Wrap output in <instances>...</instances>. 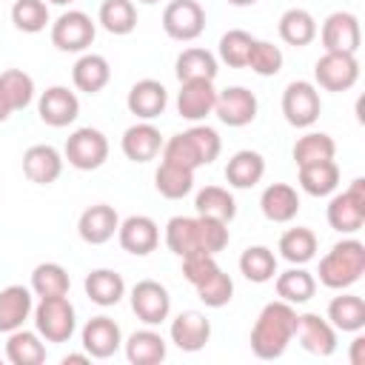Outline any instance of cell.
<instances>
[{
    "label": "cell",
    "instance_id": "obj_16",
    "mask_svg": "<svg viewBox=\"0 0 365 365\" xmlns=\"http://www.w3.org/2000/svg\"><path fill=\"white\" fill-rule=\"evenodd\" d=\"M217 88L214 80H182L177 91V114L188 123H202L208 114H214Z\"/></svg>",
    "mask_w": 365,
    "mask_h": 365
},
{
    "label": "cell",
    "instance_id": "obj_20",
    "mask_svg": "<svg viewBox=\"0 0 365 365\" xmlns=\"http://www.w3.org/2000/svg\"><path fill=\"white\" fill-rule=\"evenodd\" d=\"M294 339L314 356H331L336 351V328L319 314H299Z\"/></svg>",
    "mask_w": 365,
    "mask_h": 365
},
{
    "label": "cell",
    "instance_id": "obj_19",
    "mask_svg": "<svg viewBox=\"0 0 365 365\" xmlns=\"http://www.w3.org/2000/svg\"><path fill=\"white\" fill-rule=\"evenodd\" d=\"M63 163H66V157L54 145H48V143H37V145H29L23 151V174L34 185L57 182L60 174H63Z\"/></svg>",
    "mask_w": 365,
    "mask_h": 365
},
{
    "label": "cell",
    "instance_id": "obj_15",
    "mask_svg": "<svg viewBox=\"0 0 365 365\" xmlns=\"http://www.w3.org/2000/svg\"><path fill=\"white\" fill-rule=\"evenodd\" d=\"M168 336L171 342L185 351V354H197L208 345L211 339V319L202 314V311H180L174 319H171V328H168Z\"/></svg>",
    "mask_w": 365,
    "mask_h": 365
},
{
    "label": "cell",
    "instance_id": "obj_23",
    "mask_svg": "<svg viewBox=\"0 0 365 365\" xmlns=\"http://www.w3.org/2000/svg\"><path fill=\"white\" fill-rule=\"evenodd\" d=\"M125 106H128V111H131L137 120H154V117H160V114L165 111V106H168V91H165V86H163L160 80L145 77V80H137V83L128 88Z\"/></svg>",
    "mask_w": 365,
    "mask_h": 365
},
{
    "label": "cell",
    "instance_id": "obj_41",
    "mask_svg": "<svg viewBox=\"0 0 365 365\" xmlns=\"http://www.w3.org/2000/svg\"><path fill=\"white\" fill-rule=\"evenodd\" d=\"M154 188H157L160 197H165V200H182V197L191 194V188H194V171L160 160V168L154 171Z\"/></svg>",
    "mask_w": 365,
    "mask_h": 365
},
{
    "label": "cell",
    "instance_id": "obj_39",
    "mask_svg": "<svg viewBox=\"0 0 365 365\" xmlns=\"http://www.w3.org/2000/svg\"><path fill=\"white\" fill-rule=\"evenodd\" d=\"M240 274L248 282H271L277 277V254L268 245H248L240 254Z\"/></svg>",
    "mask_w": 365,
    "mask_h": 365
},
{
    "label": "cell",
    "instance_id": "obj_34",
    "mask_svg": "<svg viewBox=\"0 0 365 365\" xmlns=\"http://www.w3.org/2000/svg\"><path fill=\"white\" fill-rule=\"evenodd\" d=\"M299 188L311 197H331L339 185V165L334 160H319L299 165Z\"/></svg>",
    "mask_w": 365,
    "mask_h": 365
},
{
    "label": "cell",
    "instance_id": "obj_9",
    "mask_svg": "<svg viewBox=\"0 0 365 365\" xmlns=\"http://www.w3.org/2000/svg\"><path fill=\"white\" fill-rule=\"evenodd\" d=\"M163 31L177 43H191L205 31V9L197 0H171L163 9Z\"/></svg>",
    "mask_w": 365,
    "mask_h": 365
},
{
    "label": "cell",
    "instance_id": "obj_36",
    "mask_svg": "<svg viewBox=\"0 0 365 365\" xmlns=\"http://www.w3.org/2000/svg\"><path fill=\"white\" fill-rule=\"evenodd\" d=\"M194 208H197L200 217H211V220H220V222H231L237 217V200L222 185L200 188L197 197H194Z\"/></svg>",
    "mask_w": 365,
    "mask_h": 365
},
{
    "label": "cell",
    "instance_id": "obj_6",
    "mask_svg": "<svg viewBox=\"0 0 365 365\" xmlns=\"http://www.w3.org/2000/svg\"><path fill=\"white\" fill-rule=\"evenodd\" d=\"M63 157L77 171H94V168H100L108 160V137L100 128L83 125V128L68 134Z\"/></svg>",
    "mask_w": 365,
    "mask_h": 365
},
{
    "label": "cell",
    "instance_id": "obj_49",
    "mask_svg": "<svg viewBox=\"0 0 365 365\" xmlns=\"http://www.w3.org/2000/svg\"><path fill=\"white\" fill-rule=\"evenodd\" d=\"M217 268H220V265H217L214 254H188V257H182V277H185L194 288H197L202 279H208Z\"/></svg>",
    "mask_w": 365,
    "mask_h": 365
},
{
    "label": "cell",
    "instance_id": "obj_43",
    "mask_svg": "<svg viewBox=\"0 0 365 365\" xmlns=\"http://www.w3.org/2000/svg\"><path fill=\"white\" fill-rule=\"evenodd\" d=\"M294 163H297V168L299 165H308V163H319V160H334V154H336V143H334V137L331 134H325V131H308V134H302L297 143H294Z\"/></svg>",
    "mask_w": 365,
    "mask_h": 365
},
{
    "label": "cell",
    "instance_id": "obj_35",
    "mask_svg": "<svg viewBox=\"0 0 365 365\" xmlns=\"http://www.w3.org/2000/svg\"><path fill=\"white\" fill-rule=\"evenodd\" d=\"M6 359L11 365H40L46 362V342L37 331H26V328H17L9 334V342H6Z\"/></svg>",
    "mask_w": 365,
    "mask_h": 365
},
{
    "label": "cell",
    "instance_id": "obj_5",
    "mask_svg": "<svg viewBox=\"0 0 365 365\" xmlns=\"http://www.w3.org/2000/svg\"><path fill=\"white\" fill-rule=\"evenodd\" d=\"M328 225L339 234H356L365 225V180L356 177L342 194H334L328 202Z\"/></svg>",
    "mask_w": 365,
    "mask_h": 365
},
{
    "label": "cell",
    "instance_id": "obj_32",
    "mask_svg": "<svg viewBox=\"0 0 365 365\" xmlns=\"http://www.w3.org/2000/svg\"><path fill=\"white\" fill-rule=\"evenodd\" d=\"M274 288H277V297L279 299H285L291 305H305L317 294V277L311 271H305L302 265H291L282 274L277 271Z\"/></svg>",
    "mask_w": 365,
    "mask_h": 365
},
{
    "label": "cell",
    "instance_id": "obj_26",
    "mask_svg": "<svg viewBox=\"0 0 365 365\" xmlns=\"http://www.w3.org/2000/svg\"><path fill=\"white\" fill-rule=\"evenodd\" d=\"M259 211L268 222H291L299 214V194L288 182H271L259 194Z\"/></svg>",
    "mask_w": 365,
    "mask_h": 365
},
{
    "label": "cell",
    "instance_id": "obj_29",
    "mask_svg": "<svg viewBox=\"0 0 365 365\" xmlns=\"http://www.w3.org/2000/svg\"><path fill=\"white\" fill-rule=\"evenodd\" d=\"M317 20L308 9H285L279 23H277V31H279V40L285 46H294V48H305L317 40Z\"/></svg>",
    "mask_w": 365,
    "mask_h": 365
},
{
    "label": "cell",
    "instance_id": "obj_4",
    "mask_svg": "<svg viewBox=\"0 0 365 365\" xmlns=\"http://www.w3.org/2000/svg\"><path fill=\"white\" fill-rule=\"evenodd\" d=\"M48 34H51V46L57 51L83 54V51H88V46L97 37V23L91 20V14H86L80 9H68L48 26Z\"/></svg>",
    "mask_w": 365,
    "mask_h": 365
},
{
    "label": "cell",
    "instance_id": "obj_17",
    "mask_svg": "<svg viewBox=\"0 0 365 365\" xmlns=\"http://www.w3.org/2000/svg\"><path fill=\"white\" fill-rule=\"evenodd\" d=\"M117 240H120L123 251H128L134 257H145L160 245V225L148 214H131V217L120 220Z\"/></svg>",
    "mask_w": 365,
    "mask_h": 365
},
{
    "label": "cell",
    "instance_id": "obj_7",
    "mask_svg": "<svg viewBox=\"0 0 365 365\" xmlns=\"http://www.w3.org/2000/svg\"><path fill=\"white\" fill-rule=\"evenodd\" d=\"M282 114L294 128H311L322 114L319 88L311 80H294L282 91Z\"/></svg>",
    "mask_w": 365,
    "mask_h": 365
},
{
    "label": "cell",
    "instance_id": "obj_38",
    "mask_svg": "<svg viewBox=\"0 0 365 365\" xmlns=\"http://www.w3.org/2000/svg\"><path fill=\"white\" fill-rule=\"evenodd\" d=\"M97 23L114 37L131 34L137 29V6H134V0H103L100 11H97Z\"/></svg>",
    "mask_w": 365,
    "mask_h": 365
},
{
    "label": "cell",
    "instance_id": "obj_1",
    "mask_svg": "<svg viewBox=\"0 0 365 365\" xmlns=\"http://www.w3.org/2000/svg\"><path fill=\"white\" fill-rule=\"evenodd\" d=\"M297 308L285 299L265 302L254 328H251V351L257 359H279L297 334Z\"/></svg>",
    "mask_w": 365,
    "mask_h": 365
},
{
    "label": "cell",
    "instance_id": "obj_11",
    "mask_svg": "<svg viewBox=\"0 0 365 365\" xmlns=\"http://www.w3.org/2000/svg\"><path fill=\"white\" fill-rule=\"evenodd\" d=\"M322 48L325 51H345V54H356L359 43H362V29H359V17L354 11H331L322 26L317 29Z\"/></svg>",
    "mask_w": 365,
    "mask_h": 365
},
{
    "label": "cell",
    "instance_id": "obj_46",
    "mask_svg": "<svg viewBox=\"0 0 365 365\" xmlns=\"http://www.w3.org/2000/svg\"><path fill=\"white\" fill-rule=\"evenodd\" d=\"M182 134H185L191 151L197 154L200 168H202V165H211V163L220 157V151H222V140H220V134H217L211 125H205V123H194V125H191L188 131H182Z\"/></svg>",
    "mask_w": 365,
    "mask_h": 365
},
{
    "label": "cell",
    "instance_id": "obj_44",
    "mask_svg": "<svg viewBox=\"0 0 365 365\" xmlns=\"http://www.w3.org/2000/svg\"><path fill=\"white\" fill-rule=\"evenodd\" d=\"M254 43L257 37H251L245 29H228L217 43V57L231 68H245Z\"/></svg>",
    "mask_w": 365,
    "mask_h": 365
},
{
    "label": "cell",
    "instance_id": "obj_55",
    "mask_svg": "<svg viewBox=\"0 0 365 365\" xmlns=\"http://www.w3.org/2000/svg\"><path fill=\"white\" fill-rule=\"evenodd\" d=\"M137 3H145V6H154V3H160V0H137Z\"/></svg>",
    "mask_w": 365,
    "mask_h": 365
},
{
    "label": "cell",
    "instance_id": "obj_21",
    "mask_svg": "<svg viewBox=\"0 0 365 365\" xmlns=\"http://www.w3.org/2000/svg\"><path fill=\"white\" fill-rule=\"evenodd\" d=\"M117 228H120V214H117L114 205H108V202H94V205H88V208L80 214V220H77V234H80V240L88 242V245H103V242H108V240L117 234Z\"/></svg>",
    "mask_w": 365,
    "mask_h": 365
},
{
    "label": "cell",
    "instance_id": "obj_31",
    "mask_svg": "<svg viewBox=\"0 0 365 365\" xmlns=\"http://www.w3.org/2000/svg\"><path fill=\"white\" fill-rule=\"evenodd\" d=\"M262 177H265V157L254 148H242L225 163V180L231 188H254Z\"/></svg>",
    "mask_w": 365,
    "mask_h": 365
},
{
    "label": "cell",
    "instance_id": "obj_30",
    "mask_svg": "<svg viewBox=\"0 0 365 365\" xmlns=\"http://www.w3.org/2000/svg\"><path fill=\"white\" fill-rule=\"evenodd\" d=\"M220 71V60L217 54H211L208 48L202 46H188L177 54V63H174V74L177 80H214Z\"/></svg>",
    "mask_w": 365,
    "mask_h": 365
},
{
    "label": "cell",
    "instance_id": "obj_53",
    "mask_svg": "<svg viewBox=\"0 0 365 365\" xmlns=\"http://www.w3.org/2000/svg\"><path fill=\"white\" fill-rule=\"evenodd\" d=\"M231 6H237V9H245V6H254V3H259V0H228Z\"/></svg>",
    "mask_w": 365,
    "mask_h": 365
},
{
    "label": "cell",
    "instance_id": "obj_25",
    "mask_svg": "<svg viewBox=\"0 0 365 365\" xmlns=\"http://www.w3.org/2000/svg\"><path fill=\"white\" fill-rule=\"evenodd\" d=\"M71 83L77 91L83 94H100L108 83H111V66L103 54L94 51H83L71 68Z\"/></svg>",
    "mask_w": 365,
    "mask_h": 365
},
{
    "label": "cell",
    "instance_id": "obj_18",
    "mask_svg": "<svg viewBox=\"0 0 365 365\" xmlns=\"http://www.w3.org/2000/svg\"><path fill=\"white\" fill-rule=\"evenodd\" d=\"M165 245L171 254H177L180 259L188 254H208L205 251V231H202V220L200 217H171L165 222Z\"/></svg>",
    "mask_w": 365,
    "mask_h": 365
},
{
    "label": "cell",
    "instance_id": "obj_45",
    "mask_svg": "<svg viewBox=\"0 0 365 365\" xmlns=\"http://www.w3.org/2000/svg\"><path fill=\"white\" fill-rule=\"evenodd\" d=\"M11 23L23 34H40L46 26H51L48 3L46 0H14V6H11Z\"/></svg>",
    "mask_w": 365,
    "mask_h": 365
},
{
    "label": "cell",
    "instance_id": "obj_33",
    "mask_svg": "<svg viewBox=\"0 0 365 365\" xmlns=\"http://www.w3.org/2000/svg\"><path fill=\"white\" fill-rule=\"evenodd\" d=\"M325 319L342 334H356L365 328V299L356 294H339L328 302Z\"/></svg>",
    "mask_w": 365,
    "mask_h": 365
},
{
    "label": "cell",
    "instance_id": "obj_51",
    "mask_svg": "<svg viewBox=\"0 0 365 365\" xmlns=\"http://www.w3.org/2000/svg\"><path fill=\"white\" fill-rule=\"evenodd\" d=\"M11 114H14V111H11V106H9V103H6V97L0 94V123H6Z\"/></svg>",
    "mask_w": 365,
    "mask_h": 365
},
{
    "label": "cell",
    "instance_id": "obj_47",
    "mask_svg": "<svg viewBox=\"0 0 365 365\" xmlns=\"http://www.w3.org/2000/svg\"><path fill=\"white\" fill-rule=\"evenodd\" d=\"M197 297H200V302L205 308H225L231 302V297H234V279L222 268H217L208 279H202L197 285Z\"/></svg>",
    "mask_w": 365,
    "mask_h": 365
},
{
    "label": "cell",
    "instance_id": "obj_24",
    "mask_svg": "<svg viewBox=\"0 0 365 365\" xmlns=\"http://www.w3.org/2000/svg\"><path fill=\"white\" fill-rule=\"evenodd\" d=\"M34 311V294L26 285H6L0 291V334H11L26 325Z\"/></svg>",
    "mask_w": 365,
    "mask_h": 365
},
{
    "label": "cell",
    "instance_id": "obj_50",
    "mask_svg": "<svg viewBox=\"0 0 365 365\" xmlns=\"http://www.w3.org/2000/svg\"><path fill=\"white\" fill-rule=\"evenodd\" d=\"M362 348H365V336L356 331V336H354V342H351V365H362V362H365Z\"/></svg>",
    "mask_w": 365,
    "mask_h": 365
},
{
    "label": "cell",
    "instance_id": "obj_27",
    "mask_svg": "<svg viewBox=\"0 0 365 365\" xmlns=\"http://www.w3.org/2000/svg\"><path fill=\"white\" fill-rule=\"evenodd\" d=\"M83 288H86V297L100 308H111L125 297V279L114 268L88 271L86 279H83Z\"/></svg>",
    "mask_w": 365,
    "mask_h": 365
},
{
    "label": "cell",
    "instance_id": "obj_54",
    "mask_svg": "<svg viewBox=\"0 0 365 365\" xmlns=\"http://www.w3.org/2000/svg\"><path fill=\"white\" fill-rule=\"evenodd\" d=\"M48 3H54V6H68V3H74V0H48Z\"/></svg>",
    "mask_w": 365,
    "mask_h": 365
},
{
    "label": "cell",
    "instance_id": "obj_14",
    "mask_svg": "<svg viewBox=\"0 0 365 365\" xmlns=\"http://www.w3.org/2000/svg\"><path fill=\"white\" fill-rule=\"evenodd\" d=\"M80 342H83V348L91 359H108L123 348V331L111 317L100 314V317H91L83 325Z\"/></svg>",
    "mask_w": 365,
    "mask_h": 365
},
{
    "label": "cell",
    "instance_id": "obj_22",
    "mask_svg": "<svg viewBox=\"0 0 365 365\" xmlns=\"http://www.w3.org/2000/svg\"><path fill=\"white\" fill-rule=\"evenodd\" d=\"M163 134L151 120H140L123 131L120 148L131 163H148L163 151Z\"/></svg>",
    "mask_w": 365,
    "mask_h": 365
},
{
    "label": "cell",
    "instance_id": "obj_40",
    "mask_svg": "<svg viewBox=\"0 0 365 365\" xmlns=\"http://www.w3.org/2000/svg\"><path fill=\"white\" fill-rule=\"evenodd\" d=\"M29 288L34 297H66L71 288V277L60 262H40L31 271Z\"/></svg>",
    "mask_w": 365,
    "mask_h": 365
},
{
    "label": "cell",
    "instance_id": "obj_52",
    "mask_svg": "<svg viewBox=\"0 0 365 365\" xmlns=\"http://www.w3.org/2000/svg\"><path fill=\"white\" fill-rule=\"evenodd\" d=\"M91 356L88 354H68V356H63V365H68V362H88Z\"/></svg>",
    "mask_w": 365,
    "mask_h": 365
},
{
    "label": "cell",
    "instance_id": "obj_13",
    "mask_svg": "<svg viewBox=\"0 0 365 365\" xmlns=\"http://www.w3.org/2000/svg\"><path fill=\"white\" fill-rule=\"evenodd\" d=\"M37 114L51 128H66L80 117V97L68 86H48L37 100Z\"/></svg>",
    "mask_w": 365,
    "mask_h": 365
},
{
    "label": "cell",
    "instance_id": "obj_12",
    "mask_svg": "<svg viewBox=\"0 0 365 365\" xmlns=\"http://www.w3.org/2000/svg\"><path fill=\"white\" fill-rule=\"evenodd\" d=\"M131 311L145 325H163L171 314V294L157 279H140L131 288Z\"/></svg>",
    "mask_w": 365,
    "mask_h": 365
},
{
    "label": "cell",
    "instance_id": "obj_3",
    "mask_svg": "<svg viewBox=\"0 0 365 365\" xmlns=\"http://www.w3.org/2000/svg\"><path fill=\"white\" fill-rule=\"evenodd\" d=\"M34 331L46 342H68L77 331V311L66 297H40V302L31 311Z\"/></svg>",
    "mask_w": 365,
    "mask_h": 365
},
{
    "label": "cell",
    "instance_id": "obj_10",
    "mask_svg": "<svg viewBox=\"0 0 365 365\" xmlns=\"http://www.w3.org/2000/svg\"><path fill=\"white\" fill-rule=\"evenodd\" d=\"M259 111V100L251 88L245 86H228L222 91H217V103H214V114L222 125L228 128H242L248 123L257 120Z\"/></svg>",
    "mask_w": 365,
    "mask_h": 365
},
{
    "label": "cell",
    "instance_id": "obj_8",
    "mask_svg": "<svg viewBox=\"0 0 365 365\" xmlns=\"http://www.w3.org/2000/svg\"><path fill=\"white\" fill-rule=\"evenodd\" d=\"M314 86L325 88V91H348L356 86L359 80V60L356 54H345V51H325L317 63H314Z\"/></svg>",
    "mask_w": 365,
    "mask_h": 365
},
{
    "label": "cell",
    "instance_id": "obj_42",
    "mask_svg": "<svg viewBox=\"0 0 365 365\" xmlns=\"http://www.w3.org/2000/svg\"><path fill=\"white\" fill-rule=\"evenodd\" d=\"M0 94L11 106V111H23L34 100V77L23 68H6L0 71Z\"/></svg>",
    "mask_w": 365,
    "mask_h": 365
},
{
    "label": "cell",
    "instance_id": "obj_28",
    "mask_svg": "<svg viewBox=\"0 0 365 365\" xmlns=\"http://www.w3.org/2000/svg\"><path fill=\"white\" fill-rule=\"evenodd\" d=\"M123 345H125V359L131 365H160L168 354V345H165L163 334L154 331V325L134 331Z\"/></svg>",
    "mask_w": 365,
    "mask_h": 365
},
{
    "label": "cell",
    "instance_id": "obj_48",
    "mask_svg": "<svg viewBox=\"0 0 365 365\" xmlns=\"http://www.w3.org/2000/svg\"><path fill=\"white\" fill-rule=\"evenodd\" d=\"M282 63H285V57H282L279 46H274L271 40H257L251 54H248L245 68H251L257 77H274V74L282 71Z\"/></svg>",
    "mask_w": 365,
    "mask_h": 365
},
{
    "label": "cell",
    "instance_id": "obj_2",
    "mask_svg": "<svg viewBox=\"0 0 365 365\" xmlns=\"http://www.w3.org/2000/svg\"><path fill=\"white\" fill-rule=\"evenodd\" d=\"M365 274V245L354 237H345L331 245V251L319 259V282L331 291H345L359 282Z\"/></svg>",
    "mask_w": 365,
    "mask_h": 365
},
{
    "label": "cell",
    "instance_id": "obj_37",
    "mask_svg": "<svg viewBox=\"0 0 365 365\" xmlns=\"http://www.w3.org/2000/svg\"><path fill=\"white\" fill-rule=\"evenodd\" d=\"M317 245H319V242H317V234H314L311 228H305V225H297V228L282 231L277 251H279V257H282L285 262H291V265H305V262H311V259L317 257Z\"/></svg>",
    "mask_w": 365,
    "mask_h": 365
}]
</instances>
